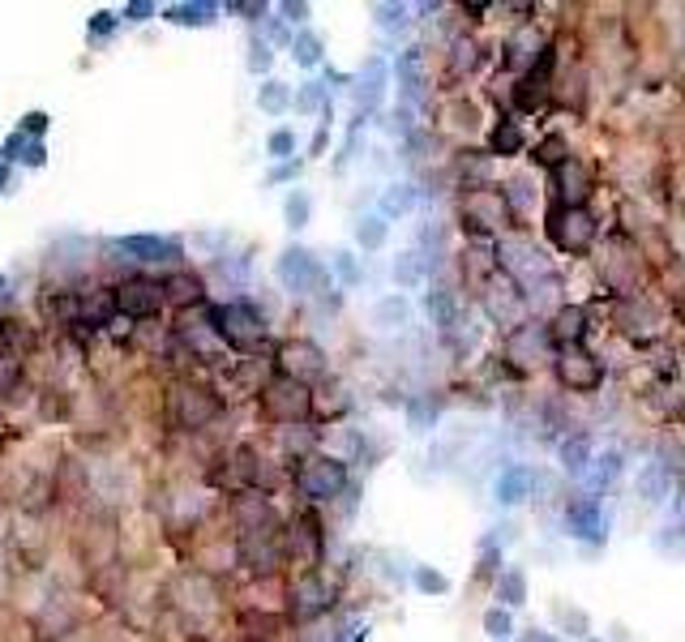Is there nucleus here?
Here are the masks:
<instances>
[{"instance_id": "1", "label": "nucleus", "mask_w": 685, "mask_h": 642, "mask_svg": "<svg viewBox=\"0 0 685 642\" xmlns=\"http://www.w3.org/2000/svg\"><path fill=\"white\" fill-rule=\"evenodd\" d=\"M596 275L605 283L608 291L621 300V296H634V291H647V279H651V262H647L643 244L626 241V236H605L600 244V257H596Z\"/></svg>"}, {"instance_id": "2", "label": "nucleus", "mask_w": 685, "mask_h": 642, "mask_svg": "<svg viewBox=\"0 0 685 642\" xmlns=\"http://www.w3.org/2000/svg\"><path fill=\"white\" fill-rule=\"evenodd\" d=\"M206 330L214 334L219 347L241 352V356H257L266 347V321L253 305L232 300V305H210L206 309Z\"/></svg>"}, {"instance_id": "3", "label": "nucleus", "mask_w": 685, "mask_h": 642, "mask_svg": "<svg viewBox=\"0 0 685 642\" xmlns=\"http://www.w3.org/2000/svg\"><path fill=\"white\" fill-rule=\"evenodd\" d=\"M664 325H669V305L660 300V291H634V296H621L612 300V330L626 334L630 343H660L664 339Z\"/></svg>"}, {"instance_id": "4", "label": "nucleus", "mask_w": 685, "mask_h": 642, "mask_svg": "<svg viewBox=\"0 0 685 642\" xmlns=\"http://www.w3.org/2000/svg\"><path fill=\"white\" fill-rule=\"evenodd\" d=\"M458 219H463V228L472 236H501V232L519 228L506 193L493 189V185H467V193L458 201Z\"/></svg>"}, {"instance_id": "5", "label": "nucleus", "mask_w": 685, "mask_h": 642, "mask_svg": "<svg viewBox=\"0 0 685 642\" xmlns=\"http://www.w3.org/2000/svg\"><path fill=\"white\" fill-rule=\"evenodd\" d=\"M544 236L557 253L583 257L596 236H600V219L592 214V206H549L544 214Z\"/></svg>"}, {"instance_id": "6", "label": "nucleus", "mask_w": 685, "mask_h": 642, "mask_svg": "<svg viewBox=\"0 0 685 642\" xmlns=\"http://www.w3.org/2000/svg\"><path fill=\"white\" fill-rule=\"evenodd\" d=\"M223 416V399L210 390V386H198V381H180L172 386L167 395V420L185 433H198L206 424H214Z\"/></svg>"}, {"instance_id": "7", "label": "nucleus", "mask_w": 685, "mask_h": 642, "mask_svg": "<svg viewBox=\"0 0 685 642\" xmlns=\"http://www.w3.org/2000/svg\"><path fill=\"white\" fill-rule=\"evenodd\" d=\"M553 356H557V347H553V339H549V325H544V321L527 318L523 325H515V330L506 334V368H510L515 377H527V373L544 368Z\"/></svg>"}, {"instance_id": "8", "label": "nucleus", "mask_w": 685, "mask_h": 642, "mask_svg": "<svg viewBox=\"0 0 685 642\" xmlns=\"http://www.w3.org/2000/svg\"><path fill=\"white\" fill-rule=\"evenodd\" d=\"M257 402H262V416L270 424H296V420L313 416V390L300 386V381H291V377H283V373H275L257 390Z\"/></svg>"}, {"instance_id": "9", "label": "nucleus", "mask_w": 685, "mask_h": 642, "mask_svg": "<svg viewBox=\"0 0 685 642\" xmlns=\"http://www.w3.org/2000/svg\"><path fill=\"white\" fill-rule=\"evenodd\" d=\"M553 368H557V381H562L570 395H592V390L605 381V364H600V356H596L587 343H578V347H557Z\"/></svg>"}, {"instance_id": "10", "label": "nucleus", "mask_w": 685, "mask_h": 642, "mask_svg": "<svg viewBox=\"0 0 685 642\" xmlns=\"http://www.w3.org/2000/svg\"><path fill=\"white\" fill-rule=\"evenodd\" d=\"M476 296H480L484 313L497 321V325L515 330V325H523V321H527V296L519 291V283H510L506 275H501V270L484 283Z\"/></svg>"}, {"instance_id": "11", "label": "nucleus", "mask_w": 685, "mask_h": 642, "mask_svg": "<svg viewBox=\"0 0 685 642\" xmlns=\"http://www.w3.org/2000/svg\"><path fill=\"white\" fill-rule=\"evenodd\" d=\"M347 484V467L339 458H325V454H309L300 458V472H296V488L309 497V501H330L339 497Z\"/></svg>"}, {"instance_id": "12", "label": "nucleus", "mask_w": 685, "mask_h": 642, "mask_svg": "<svg viewBox=\"0 0 685 642\" xmlns=\"http://www.w3.org/2000/svg\"><path fill=\"white\" fill-rule=\"evenodd\" d=\"M112 300H117V313H124V318L151 321V318H159V309H163V283L133 275V279H124L121 287H112Z\"/></svg>"}, {"instance_id": "13", "label": "nucleus", "mask_w": 685, "mask_h": 642, "mask_svg": "<svg viewBox=\"0 0 685 642\" xmlns=\"http://www.w3.org/2000/svg\"><path fill=\"white\" fill-rule=\"evenodd\" d=\"M596 193V171L583 159H570L553 167V206H587Z\"/></svg>"}, {"instance_id": "14", "label": "nucleus", "mask_w": 685, "mask_h": 642, "mask_svg": "<svg viewBox=\"0 0 685 642\" xmlns=\"http://www.w3.org/2000/svg\"><path fill=\"white\" fill-rule=\"evenodd\" d=\"M279 373L291 377V381H300V386H309L313 377L325 373V352L318 343H309V339H291V343L279 347Z\"/></svg>"}, {"instance_id": "15", "label": "nucleus", "mask_w": 685, "mask_h": 642, "mask_svg": "<svg viewBox=\"0 0 685 642\" xmlns=\"http://www.w3.org/2000/svg\"><path fill=\"white\" fill-rule=\"evenodd\" d=\"M330 604H334V587H330V578L322 569H309V574L296 578V587H291V617L296 621L322 617Z\"/></svg>"}, {"instance_id": "16", "label": "nucleus", "mask_w": 685, "mask_h": 642, "mask_svg": "<svg viewBox=\"0 0 685 642\" xmlns=\"http://www.w3.org/2000/svg\"><path fill=\"white\" fill-rule=\"evenodd\" d=\"M279 279L287 291H313V287H325V270L309 248H287L279 257Z\"/></svg>"}, {"instance_id": "17", "label": "nucleus", "mask_w": 685, "mask_h": 642, "mask_svg": "<svg viewBox=\"0 0 685 642\" xmlns=\"http://www.w3.org/2000/svg\"><path fill=\"white\" fill-rule=\"evenodd\" d=\"M587 325H592V313L583 305H562L549 321V339L553 347H578L587 339Z\"/></svg>"}, {"instance_id": "18", "label": "nucleus", "mask_w": 685, "mask_h": 642, "mask_svg": "<svg viewBox=\"0 0 685 642\" xmlns=\"http://www.w3.org/2000/svg\"><path fill=\"white\" fill-rule=\"evenodd\" d=\"M117 248L133 262H172V257H180V241H167V236H121Z\"/></svg>"}, {"instance_id": "19", "label": "nucleus", "mask_w": 685, "mask_h": 642, "mask_svg": "<svg viewBox=\"0 0 685 642\" xmlns=\"http://www.w3.org/2000/svg\"><path fill=\"white\" fill-rule=\"evenodd\" d=\"M549 47V40H540L531 26H519L510 40H506V65L510 69H519V74H527L535 60H540V52Z\"/></svg>"}, {"instance_id": "20", "label": "nucleus", "mask_w": 685, "mask_h": 642, "mask_svg": "<svg viewBox=\"0 0 685 642\" xmlns=\"http://www.w3.org/2000/svg\"><path fill=\"white\" fill-rule=\"evenodd\" d=\"M241 634L248 642H283L287 634V621L275 612H257V608H244L241 612Z\"/></svg>"}, {"instance_id": "21", "label": "nucleus", "mask_w": 685, "mask_h": 642, "mask_svg": "<svg viewBox=\"0 0 685 642\" xmlns=\"http://www.w3.org/2000/svg\"><path fill=\"white\" fill-rule=\"evenodd\" d=\"M202 291L206 287L198 275H189V270H172V275L163 279V305L172 300V305H185V309H189V305L202 300Z\"/></svg>"}, {"instance_id": "22", "label": "nucleus", "mask_w": 685, "mask_h": 642, "mask_svg": "<svg viewBox=\"0 0 685 642\" xmlns=\"http://www.w3.org/2000/svg\"><path fill=\"white\" fill-rule=\"evenodd\" d=\"M117 318V300H112V291H103V287H95L90 296H78V321L86 325H108V321Z\"/></svg>"}, {"instance_id": "23", "label": "nucleus", "mask_w": 685, "mask_h": 642, "mask_svg": "<svg viewBox=\"0 0 685 642\" xmlns=\"http://www.w3.org/2000/svg\"><path fill=\"white\" fill-rule=\"evenodd\" d=\"M43 318L56 325H74L78 321V291H43Z\"/></svg>"}, {"instance_id": "24", "label": "nucleus", "mask_w": 685, "mask_h": 642, "mask_svg": "<svg viewBox=\"0 0 685 642\" xmlns=\"http://www.w3.org/2000/svg\"><path fill=\"white\" fill-rule=\"evenodd\" d=\"M523 151V129L515 121H497V129H493V137H488V155H519Z\"/></svg>"}, {"instance_id": "25", "label": "nucleus", "mask_w": 685, "mask_h": 642, "mask_svg": "<svg viewBox=\"0 0 685 642\" xmlns=\"http://www.w3.org/2000/svg\"><path fill=\"white\" fill-rule=\"evenodd\" d=\"M531 159H535V167H562L565 159H570V146H565L562 133H553V137H544V142H535V151H531Z\"/></svg>"}, {"instance_id": "26", "label": "nucleus", "mask_w": 685, "mask_h": 642, "mask_svg": "<svg viewBox=\"0 0 685 642\" xmlns=\"http://www.w3.org/2000/svg\"><path fill=\"white\" fill-rule=\"evenodd\" d=\"M214 4H172L167 9V22H176V26H210L214 22Z\"/></svg>"}, {"instance_id": "27", "label": "nucleus", "mask_w": 685, "mask_h": 642, "mask_svg": "<svg viewBox=\"0 0 685 642\" xmlns=\"http://www.w3.org/2000/svg\"><path fill=\"white\" fill-rule=\"evenodd\" d=\"M257 103H262V112L283 117V112L291 108V95H287V86H283V81H266V86L257 90Z\"/></svg>"}, {"instance_id": "28", "label": "nucleus", "mask_w": 685, "mask_h": 642, "mask_svg": "<svg viewBox=\"0 0 685 642\" xmlns=\"http://www.w3.org/2000/svg\"><path fill=\"white\" fill-rule=\"evenodd\" d=\"M291 47H296L291 56H296V60H300L305 69L322 65V40H318V35H309V31H305V35H296V43H291Z\"/></svg>"}, {"instance_id": "29", "label": "nucleus", "mask_w": 685, "mask_h": 642, "mask_svg": "<svg viewBox=\"0 0 685 642\" xmlns=\"http://www.w3.org/2000/svg\"><path fill=\"white\" fill-rule=\"evenodd\" d=\"M18 381H22V361L0 356V399H9L18 390Z\"/></svg>"}, {"instance_id": "30", "label": "nucleus", "mask_w": 685, "mask_h": 642, "mask_svg": "<svg viewBox=\"0 0 685 642\" xmlns=\"http://www.w3.org/2000/svg\"><path fill=\"white\" fill-rule=\"evenodd\" d=\"M411 201H416V193H411L407 185H395V189L382 198V214H407V210H411Z\"/></svg>"}, {"instance_id": "31", "label": "nucleus", "mask_w": 685, "mask_h": 642, "mask_svg": "<svg viewBox=\"0 0 685 642\" xmlns=\"http://www.w3.org/2000/svg\"><path fill=\"white\" fill-rule=\"evenodd\" d=\"M377 99H382V65H373L368 69V81H361V108H377Z\"/></svg>"}, {"instance_id": "32", "label": "nucleus", "mask_w": 685, "mask_h": 642, "mask_svg": "<svg viewBox=\"0 0 685 642\" xmlns=\"http://www.w3.org/2000/svg\"><path fill=\"white\" fill-rule=\"evenodd\" d=\"M356 241L364 248H377V244L386 241V219H364L361 228H356Z\"/></svg>"}, {"instance_id": "33", "label": "nucleus", "mask_w": 685, "mask_h": 642, "mask_svg": "<svg viewBox=\"0 0 685 642\" xmlns=\"http://www.w3.org/2000/svg\"><path fill=\"white\" fill-rule=\"evenodd\" d=\"M283 214H287L291 228H305V223H309V198H305V193H291L287 206H283Z\"/></svg>"}, {"instance_id": "34", "label": "nucleus", "mask_w": 685, "mask_h": 642, "mask_svg": "<svg viewBox=\"0 0 685 642\" xmlns=\"http://www.w3.org/2000/svg\"><path fill=\"white\" fill-rule=\"evenodd\" d=\"M266 151H270L275 159H287V155L296 151V133H291V129H275L270 142H266Z\"/></svg>"}, {"instance_id": "35", "label": "nucleus", "mask_w": 685, "mask_h": 642, "mask_svg": "<svg viewBox=\"0 0 685 642\" xmlns=\"http://www.w3.org/2000/svg\"><path fill=\"white\" fill-rule=\"evenodd\" d=\"M480 60V52H476V43L472 40H458L454 43V74H463V69H472Z\"/></svg>"}, {"instance_id": "36", "label": "nucleus", "mask_w": 685, "mask_h": 642, "mask_svg": "<svg viewBox=\"0 0 685 642\" xmlns=\"http://www.w3.org/2000/svg\"><path fill=\"white\" fill-rule=\"evenodd\" d=\"M527 488V472H510L506 480L497 484V492H501V501H519Z\"/></svg>"}, {"instance_id": "37", "label": "nucleus", "mask_w": 685, "mask_h": 642, "mask_svg": "<svg viewBox=\"0 0 685 642\" xmlns=\"http://www.w3.org/2000/svg\"><path fill=\"white\" fill-rule=\"evenodd\" d=\"M318 103H322V86H318V81H309V86L296 95V112H313Z\"/></svg>"}, {"instance_id": "38", "label": "nucleus", "mask_w": 685, "mask_h": 642, "mask_svg": "<svg viewBox=\"0 0 685 642\" xmlns=\"http://www.w3.org/2000/svg\"><path fill=\"white\" fill-rule=\"evenodd\" d=\"M334 270H339V279L343 283H361V270H356L352 253H334Z\"/></svg>"}, {"instance_id": "39", "label": "nucleus", "mask_w": 685, "mask_h": 642, "mask_svg": "<svg viewBox=\"0 0 685 642\" xmlns=\"http://www.w3.org/2000/svg\"><path fill=\"white\" fill-rule=\"evenodd\" d=\"M404 313H407V305L399 296H390V300L377 305V321H404Z\"/></svg>"}, {"instance_id": "40", "label": "nucleus", "mask_w": 685, "mask_h": 642, "mask_svg": "<svg viewBox=\"0 0 685 642\" xmlns=\"http://www.w3.org/2000/svg\"><path fill=\"white\" fill-rule=\"evenodd\" d=\"M248 52H253V56H248V69H253V74H262V69H270V47H266V43H257V40H253V47H248Z\"/></svg>"}, {"instance_id": "41", "label": "nucleus", "mask_w": 685, "mask_h": 642, "mask_svg": "<svg viewBox=\"0 0 685 642\" xmlns=\"http://www.w3.org/2000/svg\"><path fill=\"white\" fill-rule=\"evenodd\" d=\"M411 257H416V253H407L404 262H399V266H395V279L404 283V287H407V283H416V279H420V266H416V262H411Z\"/></svg>"}, {"instance_id": "42", "label": "nucleus", "mask_w": 685, "mask_h": 642, "mask_svg": "<svg viewBox=\"0 0 685 642\" xmlns=\"http://www.w3.org/2000/svg\"><path fill=\"white\" fill-rule=\"evenodd\" d=\"M112 26H117V18H112V13H95V18H90V35H95V40L112 35Z\"/></svg>"}, {"instance_id": "43", "label": "nucleus", "mask_w": 685, "mask_h": 642, "mask_svg": "<svg viewBox=\"0 0 685 642\" xmlns=\"http://www.w3.org/2000/svg\"><path fill=\"white\" fill-rule=\"evenodd\" d=\"M565 458H570V463H565L570 472H583V467H587V445H583V450H578V442L565 445Z\"/></svg>"}, {"instance_id": "44", "label": "nucleus", "mask_w": 685, "mask_h": 642, "mask_svg": "<svg viewBox=\"0 0 685 642\" xmlns=\"http://www.w3.org/2000/svg\"><path fill=\"white\" fill-rule=\"evenodd\" d=\"M43 129H47V117H43V112H31V117L22 121V129H18V133H22V137H26V133H35V137H40Z\"/></svg>"}, {"instance_id": "45", "label": "nucleus", "mask_w": 685, "mask_h": 642, "mask_svg": "<svg viewBox=\"0 0 685 642\" xmlns=\"http://www.w3.org/2000/svg\"><path fill=\"white\" fill-rule=\"evenodd\" d=\"M416 578H420V587H424V591H445V578H438V574H429V569H420Z\"/></svg>"}, {"instance_id": "46", "label": "nucleus", "mask_w": 685, "mask_h": 642, "mask_svg": "<svg viewBox=\"0 0 685 642\" xmlns=\"http://www.w3.org/2000/svg\"><path fill=\"white\" fill-rule=\"evenodd\" d=\"M18 151H26V137H22V133H13V137L4 142V151H0V155H4V159H18Z\"/></svg>"}, {"instance_id": "47", "label": "nucleus", "mask_w": 685, "mask_h": 642, "mask_svg": "<svg viewBox=\"0 0 685 642\" xmlns=\"http://www.w3.org/2000/svg\"><path fill=\"white\" fill-rule=\"evenodd\" d=\"M146 13H155V4H129V9H124L129 22H146Z\"/></svg>"}, {"instance_id": "48", "label": "nucleus", "mask_w": 685, "mask_h": 642, "mask_svg": "<svg viewBox=\"0 0 685 642\" xmlns=\"http://www.w3.org/2000/svg\"><path fill=\"white\" fill-rule=\"evenodd\" d=\"M488 630H493V634H506V630H510L506 612H488Z\"/></svg>"}, {"instance_id": "49", "label": "nucleus", "mask_w": 685, "mask_h": 642, "mask_svg": "<svg viewBox=\"0 0 685 642\" xmlns=\"http://www.w3.org/2000/svg\"><path fill=\"white\" fill-rule=\"evenodd\" d=\"M43 159H47V151H43V142H31V146H26V163H31V167H40Z\"/></svg>"}, {"instance_id": "50", "label": "nucleus", "mask_w": 685, "mask_h": 642, "mask_svg": "<svg viewBox=\"0 0 685 642\" xmlns=\"http://www.w3.org/2000/svg\"><path fill=\"white\" fill-rule=\"evenodd\" d=\"M283 13H287V22H305L309 4H283Z\"/></svg>"}, {"instance_id": "51", "label": "nucleus", "mask_w": 685, "mask_h": 642, "mask_svg": "<svg viewBox=\"0 0 685 642\" xmlns=\"http://www.w3.org/2000/svg\"><path fill=\"white\" fill-rule=\"evenodd\" d=\"M296 171H300V163H283L279 171H270V180H291Z\"/></svg>"}, {"instance_id": "52", "label": "nucleus", "mask_w": 685, "mask_h": 642, "mask_svg": "<svg viewBox=\"0 0 685 642\" xmlns=\"http://www.w3.org/2000/svg\"><path fill=\"white\" fill-rule=\"evenodd\" d=\"M325 151V129H318V137H313V155H322Z\"/></svg>"}, {"instance_id": "53", "label": "nucleus", "mask_w": 685, "mask_h": 642, "mask_svg": "<svg viewBox=\"0 0 685 642\" xmlns=\"http://www.w3.org/2000/svg\"><path fill=\"white\" fill-rule=\"evenodd\" d=\"M4 185H9V163H0V193H4Z\"/></svg>"}, {"instance_id": "54", "label": "nucleus", "mask_w": 685, "mask_h": 642, "mask_svg": "<svg viewBox=\"0 0 685 642\" xmlns=\"http://www.w3.org/2000/svg\"><path fill=\"white\" fill-rule=\"evenodd\" d=\"M356 642H364V639H356Z\"/></svg>"}]
</instances>
